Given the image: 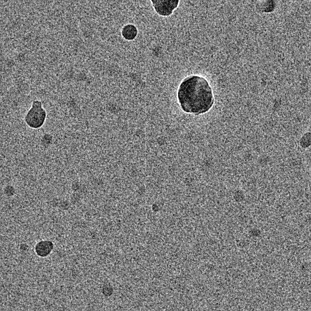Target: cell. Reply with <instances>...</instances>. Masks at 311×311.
<instances>
[{"instance_id": "1", "label": "cell", "mask_w": 311, "mask_h": 311, "mask_svg": "<svg viewBox=\"0 0 311 311\" xmlns=\"http://www.w3.org/2000/svg\"><path fill=\"white\" fill-rule=\"evenodd\" d=\"M177 97L184 111L196 114L208 111L214 102L212 90L208 82L204 78L196 75L188 77L181 82Z\"/></svg>"}, {"instance_id": "2", "label": "cell", "mask_w": 311, "mask_h": 311, "mask_svg": "<svg viewBox=\"0 0 311 311\" xmlns=\"http://www.w3.org/2000/svg\"><path fill=\"white\" fill-rule=\"evenodd\" d=\"M46 116V113L42 107L41 102L35 101L33 102L32 108L26 115L25 120L30 127L37 128L43 125Z\"/></svg>"}, {"instance_id": "3", "label": "cell", "mask_w": 311, "mask_h": 311, "mask_svg": "<svg viewBox=\"0 0 311 311\" xmlns=\"http://www.w3.org/2000/svg\"><path fill=\"white\" fill-rule=\"evenodd\" d=\"M153 4L157 12L161 15H167L171 14L176 8L177 1H157Z\"/></svg>"}, {"instance_id": "4", "label": "cell", "mask_w": 311, "mask_h": 311, "mask_svg": "<svg viewBox=\"0 0 311 311\" xmlns=\"http://www.w3.org/2000/svg\"><path fill=\"white\" fill-rule=\"evenodd\" d=\"M53 248V243L49 241H43L38 242L35 247V251L37 255L41 257L48 255Z\"/></svg>"}, {"instance_id": "5", "label": "cell", "mask_w": 311, "mask_h": 311, "mask_svg": "<svg viewBox=\"0 0 311 311\" xmlns=\"http://www.w3.org/2000/svg\"><path fill=\"white\" fill-rule=\"evenodd\" d=\"M137 31L136 28L133 25L128 24L125 26L122 29V35L126 39L132 40L136 36Z\"/></svg>"}]
</instances>
